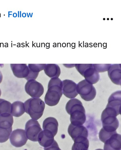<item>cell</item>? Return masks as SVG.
Here are the masks:
<instances>
[{
	"mask_svg": "<svg viewBox=\"0 0 121 150\" xmlns=\"http://www.w3.org/2000/svg\"><path fill=\"white\" fill-rule=\"evenodd\" d=\"M66 110L70 115L71 124L74 125H82L86 120L85 110L81 102L78 99L70 100L67 103Z\"/></svg>",
	"mask_w": 121,
	"mask_h": 150,
	"instance_id": "6da1fadb",
	"label": "cell"
},
{
	"mask_svg": "<svg viewBox=\"0 0 121 150\" xmlns=\"http://www.w3.org/2000/svg\"><path fill=\"white\" fill-rule=\"evenodd\" d=\"M62 82L58 78H52L49 82L48 89L44 100L50 106H54L59 103L62 95Z\"/></svg>",
	"mask_w": 121,
	"mask_h": 150,
	"instance_id": "7a4b0ae2",
	"label": "cell"
},
{
	"mask_svg": "<svg viewBox=\"0 0 121 150\" xmlns=\"http://www.w3.org/2000/svg\"><path fill=\"white\" fill-rule=\"evenodd\" d=\"M25 111L33 119L36 120L43 115L45 107L44 102L38 98H31L24 103Z\"/></svg>",
	"mask_w": 121,
	"mask_h": 150,
	"instance_id": "3957f363",
	"label": "cell"
},
{
	"mask_svg": "<svg viewBox=\"0 0 121 150\" xmlns=\"http://www.w3.org/2000/svg\"><path fill=\"white\" fill-rule=\"evenodd\" d=\"M117 115L106 108L103 111L101 115L103 128L105 131L113 132L116 131L119 125Z\"/></svg>",
	"mask_w": 121,
	"mask_h": 150,
	"instance_id": "277c9868",
	"label": "cell"
},
{
	"mask_svg": "<svg viewBox=\"0 0 121 150\" xmlns=\"http://www.w3.org/2000/svg\"><path fill=\"white\" fill-rule=\"evenodd\" d=\"M75 66L78 71L88 82L93 84L99 81V74L95 69L93 64H76Z\"/></svg>",
	"mask_w": 121,
	"mask_h": 150,
	"instance_id": "5b68a950",
	"label": "cell"
},
{
	"mask_svg": "<svg viewBox=\"0 0 121 150\" xmlns=\"http://www.w3.org/2000/svg\"><path fill=\"white\" fill-rule=\"evenodd\" d=\"M77 91L81 98L86 101L92 100L96 95V91L94 87L85 79L78 83Z\"/></svg>",
	"mask_w": 121,
	"mask_h": 150,
	"instance_id": "8992f818",
	"label": "cell"
},
{
	"mask_svg": "<svg viewBox=\"0 0 121 150\" xmlns=\"http://www.w3.org/2000/svg\"><path fill=\"white\" fill-rule=\"evenodd\" d=\"M42 131L38 122L31 119L28 120L25 125V131L28 139L33 141H38V136Z\"/></svg>",
	"mask_w": 121,
	"mask_h": 150,
	"instance_id": "52a82bcc",
	"label": "cell"
},
{
	"mask_svg": "<svg viewBox=\"0 0 121 150\" xmlns=\"http://www.w3.org/2000/svg\"><path fill=\"white\" fill-rule=\"evenodd\" d=\"M25 89L26 93L33 98L40 97L44 91L42 84L34 80L28 81L25 85Z\"/></svg>",
	"mask_w": 121,
	"mask_h": 150,
	"instance_id": "ba28073f",
	"label": "cell"
},
{
	"mask_svg": "<svg viewBox=\"0 0 121 150\" xmlns=\"http://www.w3.org/2000/svg\"><path fill=\"white\" fill-rule=\"evenodd\" d=\"M28 139L25 130L19 129L14 130L10 137L11 144L16 147H21L25 145Z\"/></svg>",
	"mask_w": 121,
	"mask_h": 150,
	"instance_id": "9c48e42d",
	"label": "cell"
},
{
	"mask_svg": "<svg viewBox=\"0 0 121 150\" xmlns=\"http://www.w3.org/2000/svg\"><path fill=\"white\" fill-rule=\"evenodd\" d=\"M68 132L73 141L81 138H87L88 131L86 128L83 125H74L71 123L68 129Z\"/></svg>",
	"mask_w": 121,
	"mask_h": 150,
	"instance_id": "30bf717a",
	"label": "cell"
},
{
	"mask_svg": "<svg viewBox=\"0 0 121 150\" xmlns=\"http://www.w3.org/2000/svg\"><path fill=\"white\" fill-rule=\"evenodd\" d=\"M62 91L66 97L72 98L78 94L77 91V84L72 80L65 79L62 81Z\"/></svg>",
	"mask_w": 121,
	"mask_h": 150,
	"instance_id": "8fae6325",
	"label": "cell"
},
{
	"mask_svg": "<svg viewBox=\"0 0 121 150\" xmlns=\"http://www.w3.org/2000/svg\"><path fill=\"white\" fill-rule=\"evenodd\" d=\"M121 91H117L109 97L106 107L115 111L117 114H121Z\"/></svg>",
	"mask_w": 121,
	"mask_h": 150,
	"instance_id": "7c38bea8",
	"label": "cell"
},
{
	"mask_svg": "<svg viewBox=\"0 0 121 150\" xmlns=\"http://www.w3.org/2000/svg\"><path fill=\"white\" fill-rule=\"evenodd\" d=\"M121 135L115 133L105 142L104 150H121Z\"/></svg>",
	"mask_w": 121,
	"mask_h": 150,
	"instance_id": "4fadbf2b",
	"label": "cell"
},
{
	"mask_svg": "<svg viewBox=\"0 0 121 150\" xmlns=\"http://www.w3.org/2000/svg\"><path fill=\"white\" fill-rule=\"evenodd\" d=\"M121 64H111L108 70V74L111 81L114 84L121 85Z\"/></svg>",
	"mask_w": 121,
	"mask_h": 150,
	"instance_id": "5bb4252c",
	"label": "cell"
},
{
	"mask_svg": "<svg viewBox=\"0 0 121 150\" xmlns=\"http://www.w3.org/2000/svg\"><path fill=\"white\" fill-rule=\"evenodd\" d=\"M10 66L13 74L16 77L26 79L28 76L29 70L26 64H11Z\"/></svg>",
	"mask_w": 121,
	"mask_h": 150,
	"instance_id": "9a60e30c",
	"label": "cell"
},
{
	"mask_svg": "<svg viewBox=\"0 0 121 150\" xmlns=\"http://www.w3.org/2000/svg\"><path fill=\"white\" fill-rule=\"evenodd\" d=\"M54 136L50 132L43 130L39 134L38 141L40 144L44 147H47L51 145L53 142Z\"/></svg>",
	"mask_w": 121,
	"mask_h": 150,
	"instance_id": "2e32d148",
	"label": "cell"
},
{
	"mask_svg": "<svg viewBox=\"0 0 121 150\" xmlns=\"http://www.w3.org/2000/svg\"><path fill=\"white\" fill-rule=\"evenodd\" d=\"M58 127V122L54 117H48L44 120L43 122L42 128L43 130L50 132L54 136L57 132Z\"/></svg>",
	"mask_w": 121,
	"mask_h": 150,
	"instance_id": "e0dca14e",
	"label": "cell"
},
{
	"mask_svg": "<svg viewBox=\"0 0 121 150\" xmlns=\"http://www.w3.org/2000/svg\"><path fill=\"white\" fill-rule=\"evenodd\" d=\"M46 64H29L28 67L29 73L27 77L25 79L28 81L30 80H35L38 77L39 72L44 69Z\"/></svg>",
	"mask_w": 121,
	"mask_h": 150,
	"instance_id": "ac0fdd59",
	"label": "cell"
},
{
	"mask_svg": "<svg viewBox=\"0 0 121 150\" xmlns=\"http://www.w3.org/2000/svg\"><path fill=\"white\" fill-rule=\"evenodd\" d=\"M44 70L45 73L51 78H58L61 73L60 67L55 64H46Z\"/></svg>",
	"mask_w": 121,
	"mask_h": 150,
	"instance_id": "d6986e66",
	"label": "cell"
},
{
	"mask_svg": "<svg viewBox=\"0 0 121 150\" xmlns=\"http://www.w3.org/2000/svg\"><path fill=\"white\" fill-rule=\"evenodd\" d=\"M24 103L20 101H16L11 105V114L15 117H19L25 112Z\"/></svg>",
	"mask_w": 121,
	"mask_h": 150,
	"instance_id": "ffe728a7",
	"label": "cell"
},
{
	"mask_svg": "<svg viewBox=\"0 0 121 150\" xmlns=\"http://www.w3.org/2000/svg\"><path fill=\"white\" fill-rule=\"evenodd\" d=\"M13 122V118L10 113H5L0 115V127L6 129L11 128Z\"/></svg>",
	"mask_w": 121,
	"mask_h": 150,
	"instance_id": "44dd1931",
	"label": "cell"
},
{
	"mask_svg": "<svg viewBox=\"0 0 121 150\" xmlns=\"http://www.w3.org/2000/svg\"><path fill=\"white\" fill-rule=\"evenodd\" d=\"M74 141L71 150H88L89 142L87 138H79Z\"/></svg>",
	"mask_w": 121,
	"mask_h": 150,
	"instance_id": "7402d4cb",
	"label": "cell"
},
{
	"mask_svg": "<svg viewBox=\"0 0 121 150\" xmlns=\"http://www.w3.org/2000/svg\"><path fill=\"white\" fill-rule=\"evenodd\" d=\"M11 105L9 102L0 98V115L5 113H10Z\"/></svg>",
	"mask_w": 121,
	"mask_h": 150,
	"instance_id": "603a6c76",
	"label": "cell"
},
{
	"mask_svg": "<svg viewBox=\"0 0 121 150\" xmlns=\"http://www.w3.org/2000/svg\"><path fill=\"white\" fill-rule=\"evenodd\" d=\"M12 131V128L6 129L0 127V143L6 142L9 138Z\"/></svg>",
	"mask_w": 121,
	"mask_h": 150,
	"instance_id": "cb8c5ba5",
	"label": "cell"
},
{
	"mask_svg": "<svg viewBox=\"0 0 121 150\" xmlns=\"http://www.w3.org/2000/svg\"><path fill=\"white\" fill-rule=\"evenodd\" d=\"M111 64H93L96 70L98 73L108 71Z\"/></svg>",
	"mask_w": 121,
	"mask_h": 150,
	"instance_id": "d4e9b609",
	"label": "cell"
},
{
	"mask_svg": "<svg viewBox=\"0 0 121 150\" xmlns=\"http://www.w3.org/2000/svg\"><path fill=\"white\" fill-rule=\"evenodd\" d=\"M44 150H61L57 142L54 140L52 144L50 146L44 148Z\"/></svg>",
	"mask_w": 121,
	"mask_h": 150,
	"instance_id": "484cf974",
	"label": "cell"
},
{
	"mask_svg": "<svg viewBox=\"0 0 121 150\" xmlns=\"http://www.w3.org/2000/svg\"><path fill=\"white\" fill-rule=\"evenodd\" d=\"M3 79V75L2 74L0 71V83L1 82Z\"/></svg>",
	"mask_w": 121,
	"mask_h": 150,
	"instance_id": "4316f807",
	"label": "cell"
},
{
	"mask_svg": "<svg viewBox=\"0 0 121 150\" xmlns=\"http://www.w3.org/2000/svg\"><path fill=\"white\" fill-rule=\"evenodd\" d=\"M95 150H103V149H96Z\"/></svg>",
	"mask_w": 121,
	"mask_h": 150,
	"instance_id": "83f0119b",
	"label": "cell"
},
{
	"mask_svg": "<svg viewBox=\"0 0 121 150\" xmlns=\"http://www.w3.org/2000/svg\"><path fill=\"white\" fill-rule=\"evenodd\" d=\"M1 90L0 89V96L1 95Z\"/></svg>",
	"mask_w": 121,
	"mask_h": 150,
	"instance_id": "f1b7e54d",
	"label": "cell"
}]
</instances>
